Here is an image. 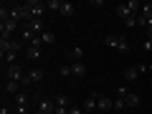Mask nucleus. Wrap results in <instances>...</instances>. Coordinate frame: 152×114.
Wrapping results in <instances>:
<instances>
[{"label": "nucleus", "mask_w": 152, "mask_h": 114, "mask_svg": "<svg viewBox=\"0 0 152 114\" xmlns=\"http://www.w3.org/2000/svg\"><path fill=\"white\" fill-rule=\"evenodd\" d=\"M104 43H107L109 48H117L119 53H129V43H127V38L119 36V33H109V36L104 38Z\"/></svg>", "instance_id": "obj_1"}, {"label": "nucleus", "mask_w": 152, "mask_h": 114, "mask_svg": "<svg viewBox=\"0 0 152 114\" xmlns=\"http://www.w3.org/2000/svg\"><path fill=\"white\" fill-rule=\"evenodd\" d=\"M36 109H38V112H43V114H56L53 96H41V94H38V96H36Z\"/></svg>", "instance_id": "obj_2"}, {"label": "nucleus", "mask_w": 152, "mask_h": 114, "mask_svg": "<svg viewBox=\"0 0 152 114\" xmlns=\"http://www.w3.org/2000/svg\"><path fill=\"white\" fill-rule=\"evenodd\" d=\"M8 8H10V18L13 20H18V23H31L33 20L26 5H8Z\"/></svg>", "instance_id": "obj_3"}, {"label": "nucleus", "mask_w": 152, "mask_h": 114, "mask_svg": "<svg viewBox=\"0 0 152 114\" xmlns=\"http://www.w3.org/2000/svg\"><path fill=\"white\" fill-rule=\"evenodd\" d=\"M41 46H43V43H41V36H36L31 43L26 46V58L28 61H38V58H41Z\"/></svg>", "instance_id": "obj_4"}, {"label": "nucleus", "mask_w": 152, "mask_h": 114, "mask_svg": "<svg viewBox=\"0 0 152 114\" xmlns=\"http://www.w3.org/2000/svg\"><path fill=\"white\" fill-rule=\"evenodd\" d=\"M43 76H46V71H43V69H33V71H28L26 79H23V89L33 86V84H41V81H43Z\"/></svg>", "instance_id": "obj_5"}, {"label": "nucleus", "mask_w": 152, "mask_h": 114, "mask_svg": "<svg viewBox=\"0 0 152 114\" xmlns=\"http://www.w3.org/2000/svg\"><path fill=\"white\" fill-rule=\"evenodd\" d=\"M23 79H26V71L20 69V66H5V81H18L23 84Z\"/></svg>", "instance_id": "obj_6"}, {"label": "nucleus", "mask_w": 152, "mask_h": 114, "mask_svg": "<svg viewBox=\"0 0 152 114\" xmlns=\"http://www.w3.org/2000/svg\"><path fill=\"white\" fill-rule=\"evenodd\" d=\"M114 109V102L107 96V94H99L96 91V112H102V114H109Z\"/></svg>", "instance_id": "obj_7"}, {"label": "nucleus", "mask_w": 152, "mask_h": 114, "mask_svg": "<svg viewBox=\"0 0 152 114\" xmlns=\"http://www.w3.org/2000/svg\"><path fill=\"white\" fill-rule=\"evenodd\" d=\"M26 8H28V13H31V18H41L46 13V3H41V0H28Z\"/></svg>", "instance_id": "obj_8"}, {"label": "nucleus", "mask_w": 152, "mask_h": 114, "mask_svg": "<svg viewBox=\"0 0 152 114\" xmlns=\"http://www.w3.org/2000/svg\"><path fill=\"white\" fill-rule=\"evenodd\" d=\"M145 71H147L145 64H137V66H132V69H124V79H127V81H137Z\"/></svg>", "instance_id": "obj_9"}, {"label": "nucleus", "mask_w": 152, "mask_h": 114, "mask_svg": "<svg viewBox=\"0 0 152 114\" xmlns=\"http://www.w3.org/2000/svg\"><path fill=\"white\" fill-rule=\"evenodd\" d=\"M15 28H18V20H13V18L3 20V23H0V33H3V38H13Z\"/></svg>", "instance_id": "obj_10"}, {"label": "nucleus", "mask_w": 152, "mask_h": 114, "mask_svg": "<svg viewBox=\"0 0 152 114\" xmlns=\"http://www.w3.org/2000/svg\"><path fill=\"white\" fill-rule=\"evenodd\" d=\"M28 112V94H18L15 96V114H26Z\"/></svg>", "instance_id": "obj_11"}, {"label": "nucleus", "mask_w": 152, "mask_h": 114, "mask_svg": "<svg viewBox=\"0 0 152 114\" xmlns=\"http://www.w3.org/2000/svg\"><path fill=\"white\" fill-rule=\"evenodd\" d=\"M26 28L33 33V36H41V33H43V20H41V18H33L31 23H26Z\"/></svg>", "instance_id": "obj_12"}, {"label": "nucleus", "mask_w": 152, "mask_h": 114, "mask_svg": "<svg viewBox=\"0 0 152 114\" xmlns=\"http://www.w3.org/2000/svg\"><path fill=\"white\" fill-rule=\"evenodd\" d=\"M71 71H74L76 79H84L86 76V64L84 61H76V64H71Z\"/></svg>", "instance_id": "obj_13"}, {"label": "nucleus", "mask_w": 152, "mask_h": 114, "mask_svg": "<svg viewBox=\"0 0 152 114\" xmlns=\"http://www.w3.org/2000/svg\"><path fill=\"white\" fill-rule=\"evenodd\" d=\"M69 56H71L74 64H76V61H84V48H81V46H71V48H69Z\"/></svg>", "instance_id": "obj_14"}, {"label": "nucleus", "mask_w": 152, "mask_h": 114, "mask_svg": "<svg viewBox=\"0 0 152 114\" xmlns=\"http://www.w3.org/2000/svg\"><path fill=\"white\" fill-rule=\"evenodd\" d=\"M84 109H86L89 114H91V112H96V91L86 96V102H84Z\"/></svg>", "instance_id": "obj_15"}, {"label": "nucleus", "mask_w": 152, "mask_h": 114, "mask_svg": "<svg viewBox=\"0 0 152 114\" xmlns=\"http://www.w3.org/2000/svg\"><path fill=\"white\" fill-rule=\"evenodd\" d=\"M41 43H43V46H53L56 43V33L53 31H43V33H41Z\"/></svg>", "instance_id": "obj_16"}, {"label": "nucleus", "mask_w": 152, "mask_h": 114, "mask_svg": "<svg viewBox=\"0 0 152 114\" xmlns=\"http://www.w3.org/2000/svg\"><path fill=\"white\" fill-rule=\"evenodd\" d=\"M140 15L147 20V26L152 23V3H142V10H140Z\"/></svg>", "instance_id": "obj_17"}, {"label": "nucleus", "mask_w": 152, "mask_h": 114, "mask_svg": "<svg viewBox=\"0 0 152 114\" xmlns=\"http://www.w3.org/2000/svg\"><path fill=\"white\" fill-rule=\"evenodd\" d=\"M20 89H23V84H18V81H5V91L8 94H20Z\"/></svg>", "instance_id": "obj_18"}, {"label": "nucleus", "mask_w": 152, "mask_h": 114, "mask_svg": "<svg viewBox=\"0 0 152 114\" xmlns=\"http://www.w3.org/2000/svg\"><path fill=\"white\" fill-rule=\"evenodd\" d=\"M117 15H119L122 20H127V18H129V15H134V13H132L129 8H127V3H122V5H117Z\"/></svg>", "instance_id": "obj_19"}, {"label": "nucleus", "mask_w": 152, "mask_h": 114, "mask_svg": "<svg viewBox=\"0 0 152 114\" xmlns=\"http://www.w3.org/2000/svg\"><path fill=\"white\" fill-rule=\"evenodd\" d=\"M53 102H56V107H61V109H69V107H71V99H69V96H64V94L53 96Z\"/></svg>", "instance_id": "obj_20"}, {"label": "nucleus", "mask_w": 152, "mask_h": 114, "mask_svg": "<svg viewBox=\"0 0 152 114\" xmlns=\"http://www.w3.org/2000/svg\"><path fill=\"white\" fill-rule=\"evenodd\" d=\"M74 10H76L74 3H64V5H61V15H64V18H71V15H74Z\"/></svg>", "instance_id": "obj_21"}, {"label": "nucleus", "mask_w": 152, "mask_h": 114, "mask_svg": "<svg viewBox=\"0 0 152 114\" xmlns=\"http://www.w3.org/2000/svg\"><path fill=\"white\" fill-rule=\"evenodd\" d=\"M61 5H64L61 0H48V3H46V10H51V13H61Z\"/></svg>", "instance_id": "obj_22"}, {"label": "nucleus", "mask_w": 152, "mask_h": 114, "mask_svg": "<svg viewBox=\"0 0 152 114\" xmlns=\"http://www.w3.org/2000/svg\"><path fill=\"white\" fill-rule=\"evenodd\" d=\"M124 104H127V107H137V104H140V96H137V94H127V96H124Z\"/></svg>", "instance_id": "obj_23"}, {"label": "nucleus", "mask_w": 152, "mask_h": 114, "mask_svg": "<svg viewBox=\"0 0 152 114\" xmlns=\"http://www.w3.org/2000/svg\"><path fill=\"white\" fill-rule=\"evenodd\" d=\"M58 74L64 76V79H69V76H74V71H71V64H69V66H64V69H58Z\"/></svg>", "instance_id": "obj_24"}, {"label": "nucleus", "mask_w": 152, "mask_h": 114, "mask_svg": "<svg viewBox=\"0 0 152 114\" xmlns=\"http://www.w3.org/2000/svg\"><path fill=\"white\" fill-rule=\"evenodd\" d=\"M124 107H127V104H124V99H122V96L114 99V109H124Z\"/></svg>", "instance_id": "obj_25"}, {"label": "nucleus", "mask_w": 152, "mask_h": 114, "mask_svg": "<svg viewBox=\"0 0 152 114\" xmlns=\"http://www.w3.org/2000/svg\"><path fill=\"white\" fill-rule=\"evenodd\" d=\"M142 48H145L147 53H152V38H145V43H142Z\"/></svg>", "instance_id": "obj_26"}, {"label": "nucleus", "mask_w": 152, "mask_h": 114, "mask_svg": "<svg viewBox=\"0 0 152 114\" xmlns=\"http://www.w3.org/2000/svg\"><path fill=\"white\" fill-rule=\"evenodd\" d=\"M69 114H84V107H74V104H71V107H69Z\"/></svg>", "instance_id": "obj_27"}, {"label": "nucleus", "mask_w": 152, "mask_h": 114, "mask_svg": "<svg viewBox=\"0 0 152 114\" xmlns=\"http://www.w3.org/2000/svg\"><path fill=\"white\" fill-rule=\"evenodd\" d=\"M127 94H129V91H127V86H119V89H117V96H122V99H124Z\"/></svg>", "instance_id": "obj_28"}, {"label": "nucleus", "mask_w": 152, "mask_h": 114, "mask_svg": "<svg viewBox=\"0 0 152 114\" xmlns=\"http://www.w3.org/2000/svg\"><path fill=\"white\" fill-rule=\"evenodd\" d=\"M0 114H10V107H8V104H3V107H0Z\"/></svg>", "instance_id": "obj_29"}, {"label": "nucleus", "mask_w": 152, "mask_h": 114, "mask_svg": "<svg viewBox=\"0 0 152 114\" xmlns=\"http://www.w3.org/2000/svg\"><path fill=\"white\" fill-rule=\"evenodd\" d=\"M147 38H152V23L147 26Z\"/></svg>", "instance_id": "obj_30"}, {"label": "nucleus", "mask_w": 152, "mask_h": 114, "mask_svg": "<svg viewBox=\"0 0 152 114\" xmlns=\"http://www.w3.org/2000/svg\"><path fill=\"white\" fill-rule=\"evenodd\" d=\"M147 71H152V64H150V66H147Z\"/></svg>", "instance_id": "obj_31"}, {"label": "nucleus", "mask_w": 152, "mask_h": 114, "mask_svg": "<svg viewBox=\"0 0 152 114\" xmlns=\"http://www.w3.org/2000/svg\"><path fill=\"white\" fill-rule=\"evenodd\" d=\"M33 114H43V112H38V109H36V112H33Z\"/></svg>", "instance_id": "obj_32"}]
</instances>
